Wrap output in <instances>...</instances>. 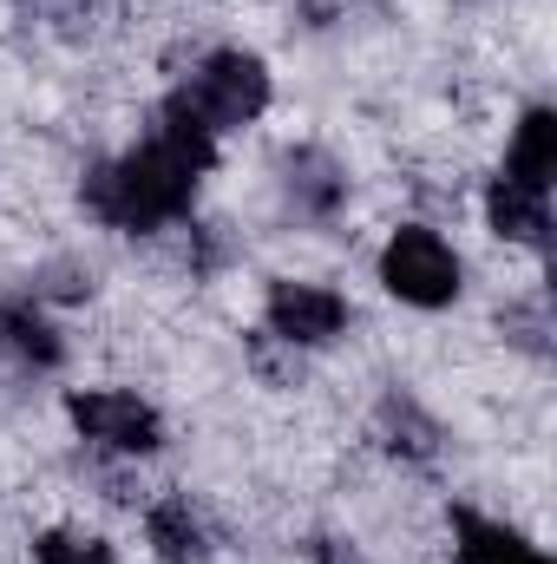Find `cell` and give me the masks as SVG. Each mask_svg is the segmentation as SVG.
Returning a JSON list of instances; mask_svg holds the SVG:
<instances>
[{
  "mask_svg": "<svg viewBox=\"0 0 557 564\" xmlns=\"http://www.w3.org/2000/svg\"><path fill=\"white\" fill-rule=\"evenodd\" d=\"M210 171V158L184 151L177 139L151 132L139 151L99 164L86 177V210L112 230H157V224H177L197 197V177Z\"/></svg>",
  "mask_w": 557,
  "mask_h": 564,
  "instance_id": "1",
  "label": "cell"
},
{
  "mask_svg": "<svg viewBox=\"0 0 557 564\" xmlns=\"http://www.w3.org/2000/svg\"><path fill=\"white\" fill-rule=\"evenodd\" d=\"M210 132H230V126H250L263 106H270V73H263V59L256 53H210L197 73H190V86L177 93Z\"/></svg>",
  "mask_w": 557,
  "mask_h": 564,
  "instance_id": "2",
  "label": "cell"
},
{
  "mask_svg": "<svg viewBox=\"0 0 557 564\" xmlns=\"http://www.w3.org/2000/svg\"><path fill=\"white\" fill-rule=\"evenodd\" d=\"M381 282H387V295H401L414 308H446L459 295V257H452V243L439 230L407 224L381 250Z\"/></svg>",
  "mask_w": 557,
  "mask_h": 564,
  "instance_id": "3",
  "label": "cell"
},
{
  "mask_svg": "<svg viewBox=\"0 0 557 564\" xmlns=\"http://www.w3.org/2000/svg\"><path fill=\"white\" fill-rule=\"evenodd\" d=\"M66 414L106 453H157L164 446V421L144 408L139 394H125V388H86V394L66 401Z\"/></svg>",
  "mask_w": 557,
  "mask_h": 564,
  "instance_id": "4",
  "label": "cell"
},
{
  "mask_svg": "<svg viewBox=\"0 0 557 564\" xmlns=\"http://www.w3.org/2000/svg\"><path fill=\"white\" fill-rule=\"evenodd\" d=\"M348 328V302L321 282H276L270 289V335L288 348H321Z\"/></svg>",
  "mask_w": 557,
  "mask_h": 564,
  "instance_id": "5",
  "label": "cell"
},
{
  "mask_svg": "<svg viewBox=\"0 0 557 564\" xmlns=\"http://www.w3.org/2000/svg\"><path fill=\"white\" fill-rule=\"evenodd\" d=\"M551 191H525L518 177H492V191H485V217H492V230L505 237V243H532V250H545L551 243V204H545Z\"/></svg>",
  "mask_w": 557,
  "mask_h": 564,
  "instance_id": "6",
  "label": "cell"
},
{
  "mask_svg": "<svg viewBox=\"0 0 557 564\" xmlns=\"http://www.w3.org/2000/svg\"><path fill=\"white\" fill-rule=\"evenodd\" d=\"M144 532H151V552L164 564H204L210 558V532L190 512V499H157L151 519H144Z\"/></svg>",
  "mask_w": 557,
  "mask_h": 564,
  "instance_id": "7",
  "label": "cell"
},
{
  "mask_svg": "<svg viewBox=\"0 0 557 564\" xmlns=\"http://www.w3.org/2000/svg\"><path fill=\"white\" fill-rule=\"evenodd\" d=\"M505 177H518L525 191H551L557 177V119L538 106V112H525V126H518V139H512V158H505Z\"/></svg>",
  "mask_w": 557,
  "mask_h": 564,
  "instance_id": "8",
  "label": "cell"
},
{
  "mask_svg": "<svg viewBox=\"0 0 557 564\" xmlns=\"http://www.w3.org/2000/svg\"><path fill=\"white\" fill-rule=\"evenodd\" d=\"M0 348L26 368H59V335L33 302H0Z\"/></svg>",
  "mask_w": 557,
  "mask_h": 564,
  "instance_id": "9",
  "label": "cell"
},
{
  "mask_svg": "<svg viewBox=\"0 0 557 564\" xmlns=\"http://www.w3.org/2000/svg\"><path fill=\"white\" fill-rule=\"evenodd\" d=\"M452 525H459V564H545L538 545H525L518 532H505L479 512H459Z\"/></svg>",
  "mask_w": 557,
  "mask_h": 564,
  "instance_id": "10",
  "label": "cell"
},
{
  "mask_svg": "<svg viewBox=\"0 0 557 564\" xmlns=\"http://www.w3.org/2000/svg\"><path fill=\"white\" fill-rule=\"evenodd\" d=\"M288 197H295V210L328 217V210L348 197V177H341L321 151H295V158H288Z\"/></svg>",
  "mask_w": 557,
  "mask_h": 564,
  "instance_id": "11",
  "label": "cell"
},
{
  "mask_svg": "<svg viewBox=\"0 0 557 564\" xmlns=\"http://www.w3.org/2000/svg\"><path fill=\"white\" fill-rule=\"evenodd\" d=\"M381 433H387V446L407 453V459H433V440H439L433 421L419 414L407 394H387V401H381Z\"/></svg>",
  "mask_w": 557,
  "mask_h": 564,
  "instance_id": "12",
  "label": "cell"
},
{
  "mask_svg": "<svg viewBox=\"0 0 557 564\" xmlns=\"http://www.w3.org/2000/svg\"><path fill=\"white\" fill-rule=\"evenodd\" d=\"M33 564H119L106 539H79V532H46L33 545Z\"/></svg>",
  "mask_w": 557,
  "mask_h": 564,
  "instance_id": "13",
  "label": "cell"
},
{
  "mask_svg": "<svg viewBox=\"0 0 557 564\" xmlns=\"http://www.w3.org/2000/svg\"><path fill=\"white\" fill-rule=\"evenodd\" d=\"M505 328H518V341H525L532 355H545V302H538V308H512Z\"/></svg>",
  "mask_w": 557,
  "mask_h": 564,
  "instance_id": "14",
  "label": "cell"
},
{
  "mask_svg": "<svg viewBox=\"0 0 557 564\" xmlns=\"http://www.w3.org/2000/svg\"><path fill=\"white\" fill-rule=\"evenodd\" d=\"M315 564H361V558H354L341 539H321V545H315Z\"/></svg>",
  "mask_w": 557,
  "mask_h": 564,
  "instance_id": "15",
  "label": "cell"
},
{
  "mask_svg": "<svg viewBox=\"0 0 557 564\" xmlns=\"http://www.w3.org/2000/svg\"><path fill=\"white\" fill-rule=\"evenodd\" d=\"M33 7H40V13H53V7H73V0H33Z\"/></svg>",
  "mask_w": 557,
  "mask_h": 564,
  "instance_id": "16",
  "label": "cell"
}]
</instances>
